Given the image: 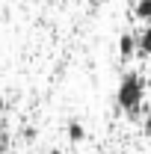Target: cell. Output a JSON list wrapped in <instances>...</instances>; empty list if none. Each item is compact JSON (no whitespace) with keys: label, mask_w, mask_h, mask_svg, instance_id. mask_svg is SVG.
I'll return each mask as SVG.
<instances>
[{"label":"cell","mask_w":151,"mask_h":154,"mask_svg":"<svg viewBox=\"0 0 151 154\" xmlns=\"http://www.w3.org/2000/svg\"><path fill=\"white\" fill-rule=\"evenodd\" d=\"M65 131H68V139H71V142H83V139H86V128H83L80 122H68Z\"/></svg>","instance_id":"277c9868"},{"label":"cell","mask_w":151,"mask_h":154,"mask_svg":"<svg viewBox=\"0 0 151 154\" xmlns=\"http://www.w3.org/2000/svg\"><path fill=\"white\" fill-rule=\"evenodd\" d=\"M142 131H145V136H151V110L145 113V125H142Z\"/></svg>","instance_id":"8992f818"},{"label":"cell","mask_w":151,"mask_h":154,"mask_svg":"<svg viewBox=\"0 0 151 154\" xmlns=\"http://www.w3.org/2000/svg\"><path fill=\"white\" fill-rule=\"evenodd\" d=\"M119 57L125 59V62L131 57H136V36L133 33H122L119 36Z\"/></svg>","instance_id":"7a4b0ae2"},{"label":"cell","mask_w":151,"mask_h":154,"mask_svg":"<svg viewBox=\"0 0 151 154\" xmlns=\"http://www.w3.org/2000/svg\"><path fill=\"white\" fill-rule=\"evenodd\" d=\"M45 154H62V151H59V148H51V151H45Z\"/></svg>","instance_id":"ba28073f"},{"label":"cell","mask_w":151,"mask_h":154,"mask_svg":"<svg viewBox=\"0 0 151 154\" xmlns=\"http://www.w3.org/2000/svg\"><path fill=\"white\" fill-rule=\"evenodd\" d=\"M133 15H136L139 21H148V24H151V0H136Z\"/></svg>","instance_id":"5b68a950"},{"label":"cell","mask_w":151,"mask_h":154,"mask_svg":"<svg viewBox=\"0 0 151 154\" xmlns=\"http://www.w3.org/2000/svg\"><path fill=\"white\" fill-rule=\"evenodd\" d=\"M136 57H151V27L136 36Z\"/></svg>","instance_id":"3957f363"},{"label":"cell","mask_w":151,"mask_h":154,"mask_svg":"<svg viewBox=\"0 0 151 154\" xmlns=\"http://www.w3.org/2000/svg\"><path fill=\"white\" fill-rule=\"evenodd\" d=\"M142 98H145L142 74H139V71H128V74H122L119 89H116V104H119V110L128 113L133 119V116L139 113V107H142Z\"/></svg>","instance_id":"6da1fadb"},{"label":"cell","mask_w":151,"mask_h":154,"mask_svg":"<svg viewBox=\"0 0 151 154\" xmlns=\"http://www.w3.org/2000/svg\"><path fill=\"white\" fill-rule=\"evenodd\" d=\"M6 145H9V142H6V136H0V154H6Z\"/></svg>","instance_id":"52a82bcc"}]
</instances>
